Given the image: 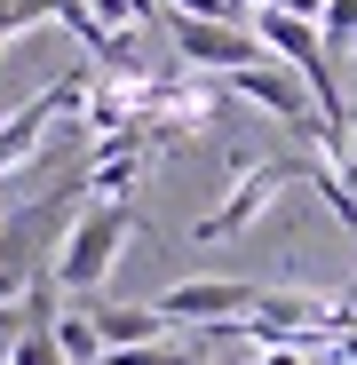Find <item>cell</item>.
I'll list each match as a JSON object with an SVG mask.
<instances>
[{
  "instance_id": "obj_7",
  "label": "cell",
  "mask_w": 357,
  "mask_h": 365,
  "mask_svg": "<svg viewBox=\"0 0 357 365\" xmlns=\"http://www.w3.org/2000/svg\"><path fill=\"white\" fill-rule=\"evenodd\" d=\"M64 16V0H0V48H9L16 32H40V24H56Z\"/></svg>"
},
{
  "instance_id": "obj_9",
  "label": "cell",
  "mask_w": 357,
  "mask_h": 365,
  "mask_svg": "<svg viewBox=\"0 0 357 365\" xmlns=\"http://www.w3.org/2000/svg\"><path fill=\"white\" fill-rule=\"evenodd\" d=\"M9 365H64V349H56L48 326H24V334L9 341Z\"/></svg>"
},
{
  "instance_id": "obj_13",
  "label": "cell",
  "mask_w": 357,
  "mask_h": 365,
  "mask_svg": "<svg viewBox=\"0 0 357 365\" xmlns=\"http://www.w3.org/2000/svg\"><path fill=\"white\" fill-rule=\"evenodd\" d=\"M230 9H238V16H254V9H262V0H230Z\"/></svg>"
},
{
  "instance_id": "obj_5",
  "label": "cell",
  "mask_w": 357,
  "mask_h": 365,
  "mask_svg": "<svg viewBox=\"0 0 357 365\" xmlns=\"http://www.w3.org/2000/svg\"><path fill=\"white\" fill-rule=\"evenodd\" d=\"M95 310V334H103V357L111 349H159L167 341V318L151 302H88Z\"/></svg>"
},
{
  "instance_id": "obj_6",
  "label": "cell",
  "mask_w": 357,
  "mask_h": 365,
  "mask_svg": "<svg viewBox=\"0 0 357 365\" xmlns=\"http://www.w3.org/2000/svg\"><path fill=\"white\" fill-rule=\"evenodd\" d=\"M56 349H64V365H103V334H95V310L80 302V310H56L48 318Z\"/></svg>"
},
{
  "instance_id": "obj_10",
  "label": "cell",
  "mask_w": 357,
  "mask_h": 365,
  "mask_svg": "<svg viewBox=\"0 0 357 365\" xmlns=\"http://www.w3.org/2000/svg\"><path fill=\"white\" fill-rule=\"evenodd\" d=\"M103 365H199V357H191V349H167V341H159V349H111Z\"/></svg>"
},
{
  "instance_id": "obj_12",
  "label": "cell",
  "mask_w": 357,
  "mask_h": 365,
  "mask_svg": "<svg viewBox=\"0 0 357 365\" xmlns=\"http://www.w3.org/2000/svg\"><path fill=\"white\" fill-rule=\"evenodd\" d=\"M254 365H310V357H302V349H262Z\"/></svg>"
},
{
  "instance_id": "obj_1",
  "label": "cell",
  "mask_w": 357,
  "mask_h": 365,
  "mask_svg": "<svg viewBox=\"0 0 357 365\" xmlns=\"http://www.w3.org/2000/svg\"><path fill=\"white\" fill-rule=\"evenodd\" d=\"M128 230H135V207L80 199V215H72V230H64V247H56V262H48L56 294H103L111 262L128 255Z\"/></svg>"
},
{
  "instance_id": "obj_11",
  "label": "cell",
  "mask_w": 357,
  "mask_h": 365,
  "mask_svg": "<svg viewBox=\"0 0 357 365\" xmlns=\"http://www.w3.org/2000/svg\"><path fill=\"white\" fill-rule=\"evenodd\" d=\"M262 9H278V16H302V24H318V16H326V0H262Z\"/></svg>"
},
{
  "instance_id": "obj_3",
  "label": "cell",
  "mask_w": 357,
  "mask_h": 365,
  "mask_svg": "<svg viewBox=\"0 0 357 365\" xmlns=\"http://www.w3.org/2000/svg\"><path fill=\"white\" fill-rule=\"evenodd\" d=\"M159 24H167L175 56H183L191 72H207V80H230V72L262 64V40H254V24H199V16H167V9H159Z\"/></svg>"
},
{
  "instance_id": "obj_14",
  "label": "cell",
  "mask_w": 357,
  "mask_h": 365,
  "mask_svg": "<svg viewBox=\"0 0 357 365\" xmlns=\"http://www.w3.org/2000/svg\"><path fill=\"white\" fill-rule=\"evenodd\" d=\"M349 56H357V48H349Z\"/></svg>"
},
{
  "instance_id": "obj_8",
  "label": "cell",
  "mask_w": 357,
  "mask_h": 365,
  "mask_svg": "<svg viewBox=\"0 0 357 365\" xmlns=\"http://www.w3.org/2000/svg\"><path fill=\"white\" fill-rule=\"evenodd\" d=\"M318 32H326V56H349L357 48V0H326Z\"/></svg>"
},
{
  "instance_id": "obj_4",
  "label": "cell",
  "mask_w": 357,
  "mask_h": 365,
  "mask_svg": "<svg viewBox=\"0 0 357 365\" xmlns=\"http://www.w3.org/2000/svg\"><path fill=\"white\" fill-rule=\"evenodd\" d=\"M254 302H262L254 278H183V286H167L151 310H159L167 326H207V334H214V326H238Z\"/></svg>"
},
{
  "instance_id": "obj_2",
  "label": "cell",
  "mask_w": 357,
  "mask_h": 365,
  "mask_svg": "<svg viewBox=\"0 0 357 365\" xmlns=\"http://www.w3.org/2000/svg\"><path fill=\"white\" fill-rule=\"evenodd\" d=\"M302 159L310 151H294V159H238V182H230V199L214 207V215H199L191 222V247H214V238H230V230H247L286 182H302Z\"/></svg>"
}]
</instances>
